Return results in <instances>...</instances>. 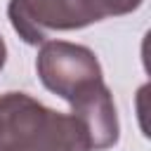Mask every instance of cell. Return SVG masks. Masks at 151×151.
I'll list each match as a JSON object with an SVG mask.
<instances>
[{
  "mask_svg": "<svg viewBox=\"0 0 151 151\" xmlns=\"http://www.w3.org/2000/svg\"><path fill=\"white\" fill-rule=\"evenodd\" d=\"M71 116L85 127L92 151H104L118 144L120 123L113 104V94L106 83L94 85L71 104Z\"/></svg>",
  "mask_w": 151,
  "mask_h": 151,
  "instance_id": "4",
  "label": "cell"
},
{
  "mask_svg": "<svg viewBox=\"0 0 151 151\" xmlns=\"http://www.w3.org/2000/svg\"><path fill=\"white\" fill-rule=\"evenodd\" d=\"M0 151H92L85 127L26 92L0 94Z\"/></svg>",
  "mask_w": 151,
  "mask_h": 151,
  "instance_id": "1",
  "label": "cell"
},
{
  "mask_svg": "<svg viewBox=\"0 0 151 151\" xmlns=\"http://www.w3.org/2000/svg\"><path fill=\"white\" fill-rule=\"evenodd\" d=\"M7 17L26 45H42L54 31H78L118 9L113 0H9Z\"/></svg>",
  "mask_w": 151,
  "mask_h": 151,
  "instance_id": "2",
  "label": "cell"
},
{
  "mask_svg": "<svg viewBox=\"0 0 151 151\" xmlns=\"http://www.w3.org/2000/svg\"><path fill=\"white\" fill-rule=\"evenodd\" d=\"M5 61H7V45H5L2 35H0V71L5 68Z\"/></svg>",
  "mask_w": 151,
  "mask_h": 151,
  "instance_id": "5",
  "label": "cell"
},
{
  "mask_svg": "<svg viewBox=\"0 0 151 151\" xmlns=\"http://www.w3.org/2000/svg\"><path fill=\"white\" fill-rule=\"evenodd\" d=\"M35 71L40 83L68 104L104 83L97 54L90 47L68 40H45L35 57Z\"/></svg>",
  "mask_w": 151,
  "mask_h": 151,
  "instance_id": "3",
  "label": "cell"
}]
</instances>
